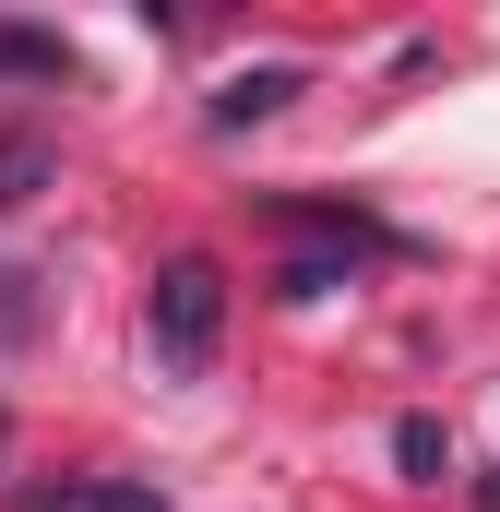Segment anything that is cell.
Returning a JSON list of instances; mask_svg holds the SVG:
<instances>
[{"mask_svg": "<svg viewBox=\"0 0 500 512\" xmlns=\"http://www.w3.org/2000/svg\"><path fill=\"white\" fill-rule=\"evenodd\" d=\"M286 96H298V72H239V84L215 96V120H227V131H239V120H274Z\"/></svg>", "mask_w": 500, "mask_h": 512, "instance_id": "5b68a950", "label": "cell"}, {"mask_svg": "<svg viewBox=\"0 0 500 512\" xmlns=\"http://www.w3.org/2000/svg\"><path fill=\"white\" fill-rule=\"evenodd\" d=\"M36 191H48V143L36 131H0V215H24Z\"/></svg>", "mask_w": 500, "mask_h": 512, "instance_id": "3957f363", "label": "cell"}, {"mask_svg": "<svg viewBox=\"0 0 500 512\" xmlns=\"http://www.w3.org/2000/svg\"><path fill=\"white\" fill-rule=\"evenodd\" d=\"M24 334H36V274L0 262V346H24Z\"/></svg>", "mask_w": 500, "mask_h": 512, "instance_id": "8992f818", "label": "cell"}, {"mask_svg": "<svg viewBox=\"0 0 500 512\" xmlns=\"http://www.w3.org/2000/svg\"><path fill=\"white\" fill-rule=\"evenodd\" d=\"M393 465L441 489V477H453V441H441V417H393Z\"/></svg>", "mask_w": 500, "mask_h": 512, "instance_id": "277c9868", "label": "cell"}, {"mask_svg": "<svg viewBox=\"0 0 500 512\" xmlns=\"http://www.w3.org/2000/svg\"><path fill=\"white\" fill-rule=\"evenodd\" d=\"M143 334H155V358H167L179 382L215 370V346H227V262L215 251H167L155 286H143Z\"/></svg>", "mask_w": 500, "mask_h": 512, "instance_id": "6da1fadb", "label": "cell"}, {"mask_svg": "<svg viewBox=\"0 0 500 512\" xmlns=\"http://www.w3.org/2000/svg\"><path fill=\"white\" fill-rule=\"evenodd\" d=\"M0 84H72V48L36 24H0Z\"/></svg>", "mask_w": 500, "mask_h": 512, "instance_id": "7a4b0ae2", "label": "cell"}, {"mask_svg": "<svg viewBox=\"0 0 500 512\" xmlns=\"http://www.w3.org/2000/svg\"><path fill=\"white\" fill-rule=\"evenodd\" d=\"M0 453H12V417H0Z\"/></svg>", "mask_w": 500, "mask_h": 512, "instance_id": "ba28073f", "label": "cell"}, {"mask_svg": "<svg viewBox=\"0 0 500 512\" xmlns=\"http://www.w3.org/2000/svg\"><path fill=\"white\" fill-rule=\"evenodd\" d=\"M24 512H167L155 489H60V501H24Z\"/></svg>", "mask_w": 500, "mask_h": 512, "instance_id": "52a82bcc", "label": "cell"}]
</instances>
